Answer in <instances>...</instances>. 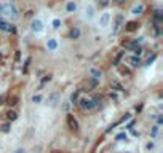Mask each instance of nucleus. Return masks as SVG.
Here are the masks:
<instances>
[{
  "instance_id": "nucleus-1",
  "label": "nucleus",
  "mask_w": 163,
  "mask_h": 153,
  "mask_svg": "<svg viewBox=\"0 0 163 153\" xmlns=\"http://www.w3.org/2000/svg\"><path fill=\"white\" fill-rule=\"evenodd\" d=\"M0 11L5 13L6 16H10L11 19H18V18H19L18 10H16V6H15L13 3H3V5H2V10H0Z\"/></svg>"
},
{
  "instance_id": "nucleus-2",
  "label": "nucleus",
  "mask_w": 163,
  "mask_h": 153,
  "mask_svg": "<svg viewBox=\"0 0 163 153\" xmlns=\"http://www.w3.org/2000/svg\"><path fill=\"white\" fill-rule=\"evenodd\" d=\"M96 18V8L94 5H85L83 8V19H86V21H91V19Z\"/></svg>"
},
{
  "instance_id": "nucleus-3",
  "label": "nucleus",
  "mask_w": 163,
  "mask_h": 153,
  "mask_svg": "<svg viewBox=\"0 0 163 153\" xmlns=\"http://www.w3.org/2000/svg\"><path fill=\"white\" fill-rule=\"evenodd\" d=\"M110 19H112L110 13H107V11L101 13V14H99V19H98V26H99L101 29L107 27V26H109V23H110Z\"/></svg>"
},
{
  "instance_id": "nucleus-4",
  "label": "nucleus",
  "mask_w": 163,
  "mask_h": 153,
  "mask_svg": "<svg viewBox=\"0 0 163 153\" xmlns=\"http://www.w3.org/2000/svg\"><path fill=\"white\" fill-rule=\"evenodd\" d=\"M77 104H79V105H80V109H83V110H91V109H94L93 101L88 99V97H82V99H79V101H77Z\"/></svg>"
},
{
  "instance_id": "nucleus-5",
  "label": "nucleus",
  "mask_w": 163,
  "mask_h": 153,
  "mask_svg": "<svg viewBox=\"0 0 163 153\" xmlns=\"http://www.w3.org/2000/svg\"><path fill=\"white\" fill-rule=\"evenodd\" d=\"M67 126H69V129L71 131H74V132H79V121L75 120V117L74 115H67Z\"/></svg>"
},
{
  "instance_id": "nucleus-6",
  "label": "nucleus",
  "mask_w": 163,
  "mask_h": 153,
  "mask_svg": "<svg viewBox=\"0 0 163 153\" xmlns=\"http://www.w3.org/2000/svg\"><path fill=\"white\" fill-rule=\"evenodd\" d=\"M31 29H32V32H35V34L42 32V31H43V23H42V19H32Z\"/></svg>"
},
{
  "instance_id": "nucleus-7",
  "label": "nucleus",
  "mask_w": 163,
  "mask_h": 153,
  "mask_svg": "<svg viewBox=\"0 0 163 153\" xmlns=\"http://www.w3.org/2000/svg\"><path fill=\"white\" fill-rule=\"evenodd\" d=\"M0 29L5 31V32H15V27L10 24V23H5L3 19H0Z\"/></svg>"
},
{
  "instance_id": "nucleus-8",
  "label": "nucleus",
  "mask_w": 163,
  "mask_h": 153,
  "mask_svg": "<svg viewBox=\"0 0 163 153\" xmlns=\"http://www.w3.org/2000/svg\"><path fill=\"white\" fill-rule=\"evenodd\" d=\"M128 64H130L131 67H139V65H141V57H139V56H131V57H128Z\"/></svg>"
},
{
  "instance_id": "nucleus-9",
  "label": "nucleus",
  "mask_w": 163,
  "mask_h": 153,
  "mask_svg": "<svg viewBox=\"0 0 163 153\" xmlns=\"http://www.w3.org/2000/svg\"><path fill=\"white\" fill-rule=\"evenodd\" d=\"M66 11H67V13H75V11H77V2H75V0H71V2H67Z\"/></svg>"
},
{
  "instance_id": "nucleus-10",
  "label": "nucleus",
  "mask_w": 163,
  "mask_h": 153,
  "mask_svg": "<svg viewBox=\"0 0 163 153\" xmlns=\"http://www.w3.org/2000/svg\"><path fill=\"white\" fill-rule=\"evenodd\" d=\"M48 102H50L51 105H56L58 102H59V93H51L50 96H48Z\"/></svg>"
},
{
  "instance_id": "nucleus-11",
  "label": "nucleus",
  "mask_w": 163,
  "mask_h": 153,
  "mask_svg": "<svg viewBox=\"0 0 163 153\" xmlns=\"http://www.w3.org/2000/svg\"><path fill=\"white\" fill-rule=\"evenodd\" d=\"M90 75H91V78L99 80L101 76H102V72H101L99 69H96V67H93V69H90Z\"/></svg>"
},
{
  "instance_id": "nucleus-12",
  "label": "nucleus",
  "mask_w": 163,
  "mask_h": 153,
  "mask_svg": "<svg viewBox=\"0 0 163 153\" xmlns=\"http://www.w3.org/2000/svg\"><path fill=\"white\" fill-rule=\"evenodd\" d=\"M138 27H139V24L136 21H130L127 26H125V31H127V32H133V31H136Z\"/></svg>"
},
{
  "instance_id": "nucleus-13",
  "label": "nucleus",
  "mask_w": 163,
  "mask_h": 153,
  "mask_svg": "<svg viewBox=\"0 0 163 153\" xmlns=\"http://www.w3.org/2000/svg\"><path fill=\"white\" fill-rule=\"evenodd\" d=\"M46 46H48V50L54 51L56 48H58V42H56V38H48V42H46Z\"/></svg>"
},
{
  "instance_id": "nucleus-14",
  "label": "nucleus",
  "mask_w": 163,
  "mask_h": 153,
  "mask_svg": "<svg viewBox=\"0 0 163 153\" xmlns=\"http://www.w3.org/2000/svg\"><path fill=\"white\" fill-rule=\"evenodd\" d=\"M80 29L79 27H72L71 29V38H74V40H77V38H80Z\"/></svg>"
},
{
  "instance_id": "nucleus-15",
  "label": "nucleus",
  "mask_w": 163,
  "mask_h": 153,
  "mask_svg": "<svg viewBox=\"0 0 163 153\" xmlns=\"http://www.w3.org/2000/svg\"><path fill=\"white\" fill-rule=\"evenodd\" d=\"M142 11H144V5H142V3L134 5V6H133V10H131V13H133V14H141Z\"/></svg>"
},
{
  "instance_id": "nucleus-16",
  "label": "nucleus",
  "mask_w": 163,
  "mask_h": 153,
  "mask_svg": "<svg viewBox=\"0 0 163 153\" xmlns=\"http://www.w3.org/2000/svg\"><path fill=\"white\" fill-rule=\"evenodd\" d=\"M122 23H123V14H118L117 18H115V27H114V32H117V31H118V27L122 26Z\"/></svg>"
},
{
  "instance_id": "nucleus-17",
  "label": "nucleus",
  "mask_w": 163,
  "mask_h": 153,
  "mask_svg": "<svg viewBox=\"0 0 163 153\" xmlns=\"http://www.w3.org/2000/svg\"><path fill=\"white\" fill-rule=\"evenodd\" d=\"M6 118H8L10 121H15V120L18 118V113L13 112V110H8V112H6Z\"/></svg>"
},
{
  "instance_id": "nucleus-18",
  "label": "nucleus",
  "mask_w": 163,
  "mask_h": 153,
  "mask_svg": "<svg viewBox=\"0 0 163 153\" xmlns=\"http://www.w3.org/2000/svg\"><path fill=\"white\" fill-rule=\"evenodd\" d=\"M51 24H53V29H59L61 27V19L59 18H54Z\"/></svg>"
},
{
  "instance_id": "nucleus-19",
  "label": "nucleus",
  "mask_w": 163,
  "mask_h": 153,
  "mask_svg": "<svg viewBox=\"0 0 163 153\" xmlns=\"http://www.w3.org/2000/svg\"><path fill=\"white\" fill-rule=\"evenodd\" d=\"M158 131H160V128H158V124H157V126H153V128H152V131H150V134H152V137H157V136H158Z\"/></svg>"
},
{
  "instance_id": "nucleus-20",
  "label": "nucleus",
  "mask_w": 163,
  "mask_h": 153,
  "mask_svg": "<svg viewBox=\"0 0 163 153\" xmlns=\"http://www.w3.org/2000/svg\"><path fill=\"white\" fill-rule=\"evenodd\" d=\"M16 102H18V97H16V96H11V97H8V102L6 104L8 105H15Z\"/></svg>"
},
{
  "instance_id": "nucleus-21",
  "label": "nucleus",
  "mask_w": 163,
  "mask_h": 153,
  "mask_svg": "<svg viewBox=\"0 0 163 153\" xmlns=\"http://www.w3.org/2000/svg\"><path fill=\"white\" fill-rule=\"evenodd\" d=\"M79 96H80V91L77 89V91L72 94V102H74V104H77V101H79Z\"/></svg>"
},
{
  "instance_id": "nucleus-22",
  "label": "nucleus",
  "mask_w": 163,
  "mask_h": 153,
  "mask_svg": "<svg viewBox=\"0 0 163 153\" xmlns=\"http://www.w3.org/2000/svg\"><path fill=\"white\" fill-rule=\"evenodd\" d=\"M146 148L147 150H155V142H147L146 143Z\"/></svg>"
},
{
  "instance_id": "nucleus-23",
  "label": "nucleus",
  "mask_w": 163,
  "mask_h": 153,
  "mask_svg": "<svg viewBox=\"0 0 163 153\" xmlns=\"http://www.w3.org/2000/svg\"><path fill=\"white\" fill-rule=\"evenodd\" d=\"M109 3H110V0H99V5L101 6H107Z\"/></svg>"
},
{
  "instance_id": "nucleus-24",
  "label": "nucleus",
  "mask_w": 163,
  "mask_h": 153,
  "mask_svg": "<svg viewBox=\"0 0 163 153\" xmlns=\"http://www.w3.org/2000/svg\"><path fill=\"white\" fill-rule=\"evenodd\" d=\"M32 101H34V102H40V101H42V96H34Z\"/></svg>"
},
{
  "instance_id": "nucleus-25",
  "label": "nucleus",
  "mask_w": 163,
  "mask_h": 153,
  "mask_svg": "<svg viewBox=\"0 0 163 153\" xmlns=\"http://www.w3.org/2000/svg\"><path fill=\"white\" fill-rule=\"evenodd\" d=\"M2 131H3V132H8V131H10V124H3V126H2Z\"/></svg>"
},
{
  "instance_id": "nucleus-26",
  "label": "nucleus",
  "mask_w": 163,
  "mask_h": 153,
  "mask_svg": "<svg viewBox=\"0 0 163 153\" xmlns=\"http://www.w3.org/2000/svg\"><path fill=\"white\" fill-rule=\"evenodd\" d=\"M117 139H118V140H122V139H127V134H125V132L118 134V136H117Z\"/></svg>"
},
{
  "instance_id": "nucleus-27",
  "label": "nucleus",
  "mask_w": 163,
  "mask_h": 153,
  "mask_svg": "<svg viewBox=\"0 0 163 153\" xmlns=\"http://www.w3.org/2000/svg\"><path fill=\"white\" fill-rule=\"evenodd\" d=\"M114 2H115V3H118V5H120V3H123V2H125V0H114Z\"/></svg>"
},
{
  "instance_id": "nucleus-28",
  "label": "nucleus",
  "mask_w": 163,
  "mask_h": 153,
  "mask_svg": "<svg viewBox=\"0 0 163 153\" xmlns=\"http://www.w3.org/2000/svg\"><path fill=\"white\" fill-rule=\"evenodd\" d=\"M16 153H24V150H21V148H19V150H18Z\"/></svg>"
},
{
  "instance_id": "nucleus-29",
  "label": "nucleus",
  "mask_w": 163,
  "mask_h": 153,
  "mask_svg": "<svg viewBox=\"0 0 163 153\" xmlns=\"http://www.w3.org/2000/svg\"><path fill=\"white\" fill-rule=\"evenodd\" d=\"M0 104H2V97H0Z\"/></svg>"
},
{
  "instance_id": "nucleus-30",
  "label": "nucleus",
  "mask_w": 163,
  "mask_h": 153,
  "mask_svg": "<svg viewBox=\"0 0 163 153\" xmlns=\"http://www.w3.org/2000/svg\"><path fill=\"white\" fill-rule=\"evenodd\" d=\"M0 10H2V5H0Z\"/></svg>"
},
{
  "instance_id": "nucleus-31",
  "label": "nucleus",
  "mask_w": 163,
  "mask_h": 153,
  "mask_svg": "<svg viewBox=\"0 0 163 153\" xmlns=\"http://www.w3.org/2000/svg\"><path fill=\"white\" fill-rule=\"evenodd\" d=\"M125 153H128V151H125Z\"/></svg>"
}]
</instances>
